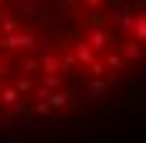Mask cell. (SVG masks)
<instances>
[{
    "label": "cell",
    "instance_id": "1",
    "mask_svg": "<svg viewBox=\"0 0 146 143\" xmlns=\"http://www.w3.org/2000/svg\"><path fill=\"white\" fill-rule=\"evenodd\" d=\"M32 47H36L32 32H14V36H4L0 39V50H32Z\"/></svg>",
    "mask_w": 146,
    "mask_h": 143
},
{
    "label": "cell",
    "instance_id": "2",
    "mask_svg": "<svg viewBox=\"0 0 146 143\" xmlns=\"http://www.w3.org/2000/svg\"><path fill=\"white\" fill-rule=\"evenodd\" d=\"M111 43H114V36L111 32H107V29H96V32H89V43H86V47H111Z\"/></svg>",
    "mask_w": 146,
    "mask_h": 143
},
{
    "label": "cell",
    "instance_id": "3",
    "mask_svg": "<svg viewBox=\"0 0 146 143\" xmlns=\"http://www.w3.org/2000/svg\"><path fill=\"white\" fill-rule=\"evenodd\" d=\"M71 61H82V64H93V50L86 47V43H75V50H71Z\"/></svg>",
    "mask_w": 146,
    "mask_h": 143
},
{
    "label": "cell",
    "instance_id": "4",
    "mask_svg": "<svg viewBox=\"0 0 146 143\" xmlns=\"http://www.w3.org/2000/svg\"><path fill=\"white\" fill-rule=\"evenodd\" d=\"M132 32L139 36V43H146V14H135L132 18Z\"/></svg>",
    "mask_w": 146,
    "mask_h": 143
},
{
    "label": "cell",
    "instance_id": "5",
    "mask_svg": "<svg viewBox=\"0 0 146 143\" xmlns=\"http://www.w3.org/2000/svg\"><path fill=\"white\" fill-rule=\"evenodd\" d=\"M18 25H21V18H18V14H7V18L0 21V32H4V36H11V32H14Z\"/></svg>",
    "mask_w": 146,
    "mask_h": 143
},
{
    "label": "cell",
    "instance_id": "6",
    "mask_svg": "<svg viewBox=\"0 0 146 143\" xmlns=\"http://www.w3.org/2000/svg\"><path fill=\"white\" fill-rule=\"evenodd\" d=\"M57 72H61V64L54 61V54H46V57H43V79H46V75H57Z\"/></svg>",
    "mask_w": 146,
    "mask_h": 143
},
{
    "label": "cell",
    "instance_id": "7",
    "mask_svg": "<svg viewBox=\"0 0 146 143\" xmlns=\"http://www.w3.org/2000/svg\"><path fill=\"white\" fill-rule=\"evenodd\" d=\"M0 100H4L7 107H18V90H14V86H7V90L0 93Z\"/></svg>",
    "mask_w": 146,
    "mask_h": 143
},
{
    "label": "cell",
    "instance_id": "8",
    "mask_svg": "<svg viewBox=\"0 0 146 143\" xmlns=\"http://www.w3.org/2000/svg\"><path fill=\"white\" fill-rule=\"evenodd\" d=\"M121 54H125V57H139V47L128 39V43H121Z\"/></svg>",
    "mask_w": 146,
    "mask_h": 143
},
{
    "label": "cell",
    "instance_id": "9",
    "mask_svg": "<svg viewBox=\"0 0 146 143\" xmlns=\"http://www.w3.org/2000/svg\"><path fill=\"white\" fill-rule=\"evenodd\" d=\"M104 68H121V54H107V61H104Z\"/></svg>",
    "mask_w": 146,
    "mask_h": 143
},
{
    "label": "cell",
    "instance_id": "10",
    "mask_svg": "<svg viewBox=\"0 0 146 143\" xmlns=\"http://www.w3.org/2000/svg\"><path fill=\"white\" fill-rule=\"evenodd\" d=\"M4 72H7V68H4V61H0V75H4Z\"/></svg>",
    "mask_w": 146,
    "mask_h": 143
}]
</instances>
